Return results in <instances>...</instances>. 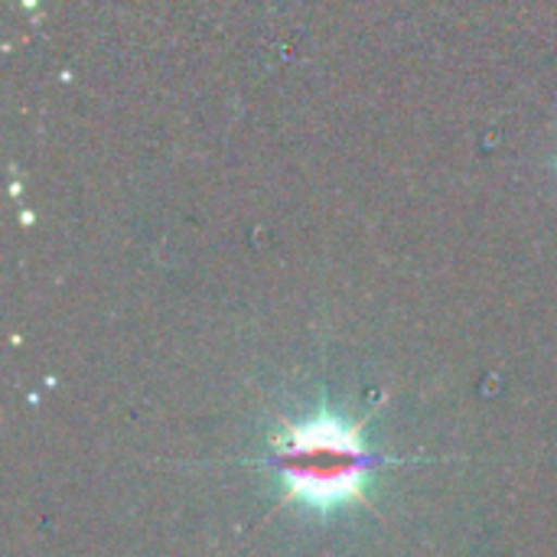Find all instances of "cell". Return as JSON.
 <instances>
[{
  "instance_id": "6da1fadb",
  "label": "cell",
  "mask_w": 557,
  "mask_h": 557,
  "mask_svg": "<svg viewBox=\"0 0 557 557\" xmlns=\"http://www.w3.org/2000/svg\"><path fill=\"white\" fill-rule=\"evenodd\" d=\"M369 418L346 421L320 411L304 421H281L268 434L264 467L277 476L281 499L320 516L369 499V483L382 460L366 441Z\"/></svg>"
}]
</instances>
